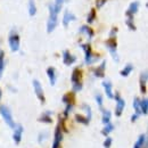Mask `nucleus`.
<instances>
[{"instance_id": "obj_24", "label": "nucleus", "mask_w": 148, "mask_h": 148, "mask_svg": "<svg viewBox=\"0 0 148 148\" xmlns=\"http://www.w3.org/2000/svg\"><path fill=\"white\" fill-rule=\"evenodd\" d=\"M113 130H114V125H113L112 123H107V124H105V128L103 129L101 133H103L104 136H107V134L111 133Z\"/></svg>"}, {"instance_id": "obj_36", "label": "nucleus", "mask_w": 148, "mask_h": 148, "mask_svg": "<svg viewBox=\"0 0 148 148\" xmlns=\"http://www.w3.org/2000/svg\"><path fill=\"white\" fill-rule=\"evenodd\" d=\"M138 117H139V115L134 114V115H132V117H131V121H132V122H134V121H136V120H137Z\"/></svg>"}, {"instance_id": "obj_14", "label": "nucleus", "mask_w": 148, "mask_h": 148, "mask_svg": "<svg viewBox=\"0 0 148 148\" xmlns=\"http://www.w3.org/2000/svg\"><path fill=\"white\" fill-rule=\"evenodd\" d=\"M103 86H104V88H105V92H106V96L112 99L114 96H113V91H112V83L110 81H104L103 82Z\"/></svg>"}, {"instance_id": "obj_15", "label": "nucleus", "mask_w": 148, "mask_h": 148, "mask_svg": "<svg viewBox=\"0 0 148 148\" xmlns=\"http://www.w3.org/2000/svg\"><path fill=\"white\" fill-rule=\"evenodd\" d=\"M145 145H146V134H141V136L138 138L137 143L134 144V147L133 148H143Z\"/></svg>"}, {"instance_id": "obj_35", "label": "nucleus", "mask_w": 148, "mask_h": 148, "mask_svg": "<svg viewBox=\"0 0 148 148\" xmlns=\"http://www.w3.org/2000/svg\"><path fill=\"white\" fill-rule=\"evenodd\" d=\"M105 1H106V0H98V1H97V3H98V5H97V7H101V6L104 5V2H105Z\"/></svg>"}, {"instance_id": "obj_22", "label": "nucleus", "mask_w": 148, "mask_h": 148, "mask_svg": "<svg viewBox=\"0 0 148 148\" xmlns=\"http://www.w3.org/2000/svg\"><path fill=\"white\" fill-rule=\"evenodd\" d=\"M64 2H65V0H55V3H53L54 5V8H55V12L57 14H59V12L62 10Z\"/></svg>"}, {"instance_id": "obj_37", "label": "nucleus", "mask_w": 148, "mask_h": 148, "mask_svg": "<svg viewBox=\"0 0 148 148\" xmlns=\"http://www.w3.org/2000/svg\"><path fill=\"white\" fill-rule=\"evenodd\" d=\"M0 98H1V90H0Z\"/></svg>"}, {"instance_id": "obj_12", "label": "nucleus", "mask_w": 148, "mask_h": 148, "mask_svg": "<svg viewBox=\"0 0 148 148\" xmlns=\"http://www.w3.org/2000/svg\"><path fill=\"white\" fill-rule=\"evenodd\" d=\"M105 66H106V62L104 60V62L100 64V66L95 70V75H96L97 77H104V75H105Z\"/></svg>"}, {"instance_id": "obj_16", "label": "nucleus", "mask_w": 148, "mask_h": 148, "mask_svg": "<svg viewBox=\"0 0 148 148\" xmlns=\"http://www.w3.org/2000/svg\"><path fill=\"white\" fill-rule=\"evenodd\" d=\"M146 83H147V72L141 73L140 77V86H141V92H146Z\"/></svg>"}, {"instance_id": "obj_31", "label": "nucleus", "mask_w": 148, "mask_h": 148, "mask_svg": "<svg viewBox=\"0 0 148 148\" xmlns=\"http://www.w3.org/2000/svg\"><path fill=\"white\" fill-rule=\"evenodd\" d=\"M96 101H97V104L101 107L103 106V97H101V95H97L96 96Z\"/></svg>"}, {"instance_id": "obj_10", "label": "nucleus", "mask_w": 148, "mask_h": 148, "mask_svg": "<svg viewBox=\"0 0 148 148\" xmlns=\"http://www.w3.org/2000/svg\"><path fill=\"white\" fill-rule=\"evenodd\" d=\"M63 60H64V64H65V65H71V64H73L74 62L76 60V57L73 55H71L67 50H65V51L63 53Z\"/></svg>"}, {"instance_id": "obj_25", "label": "nucleus", "mask_w": 148, "mask_h": 148, "mask_svg": "<svg viewBox=\"0 0 148 148\" xmlns=\"http://www.w3.org/2000/svg\"><path fill=\"white\" fill-rule=\"evenodd\" d=\"M111 115L112 114L110 111H104V113H103V119H101V121H103L104 124L110 123V121H111Z\"/></svg>"}, {"instance_id": "obj_1", "label": "nucleus", "mask_w": 148, "mask_h": 148, "mask_svg": "<svg viewBox=\"0 0 148 148\" xmlns=\"http://www.w3.org/2000/svg\"><path fill=\"white\" fill-rule=\"evenodd\" d=\"M57 16H58V14L55 12L54 5L50 3L49 5V18L47 22V32L48 33H51L56 29V26L58 24V17Z\"/></svg>"}, {"instance_id": "obj_9", "label": "nucleus", "mask_w": 148, "mask_h": 148, "mask_svg": "<svg viewBox=\"0 0 148 148\" xmlns=\"http://www.w3.org/2000/svg\"><path fill=\"white\" fill-rule=\"evenodd\" d=\"M75 19H76V17H75V15H74L73 13H71V12H69V10H65L64 17H63V25H64L65 27H67V25L70 24V22L75 21Z\"/></svg>"}, {"instance_id": "obj_29", "label": "nucleus", "mask_w": 148, "mask_h": 148, "mask_svg": "<svg viewBox=\"0 0 148 148\" xmlns=\"http://www.w3.org/2000/svg\"><path fill=\"white\" fill-rule=\"evenodd\" d=\"M127 24H128L130 30H136V26L133 24V16H129V18L127 21Z\"/></svg>"}, {"instance_id": "obj_13", "label": "nucleus", "mask_w": 148, "mask_h": 148, "mask_svg": "<svg viewBox=\"0 0 148 148\" xmlns=\"http://www.w3.org/2000/svg\"><path fill=\"white\" fill-rule=\"evenodd\" d=\"M47 74H48V77H49L50 84H51V86H55V83H56L55 69H54V67H48V69H47Z\"/></svg>"}, {"instance_id": "obj_4", "label": "nucleus", "mask_w": 148, "mask_h": 148, "mask_svg": "<svg viewBox=\"0 0 148 148\" xmlns=\"http://www.w3.org/2000/svg\"><path fill=\"white\" fill-rule=\"evenodd\" d=\"M32 83H33V89H34V92L37 95V97L40 99V101L45 103V95H43V89H42L41 83L38 80H33Z\"/></svg>"}, {"instance_id": "obj_7", "label": "nucleus", "mask_w": 148, "mask_h": 148, "mask_svg": "<svg viewBox=\"0 0 148 148\" xmlns=\"http://www.w3.org/2000/svg\"><path fill=\"white\" fill-rule=\"evenodd\" d=\"M62 139H63V133H62V130H60V125H57V128L55 130V138H54L53 148H59Z\"/></svg>"}, {"instance_id": "obj_20", "label": "nucleus", "mask_w": 148, "mask_h": 148, "mask_svg": "<svg viewBox=\"0 0 148 148\" xmlns=\"http://www.w3.org/2000/svg\"><path fill=\"white\" fill-rule=\"evenodd\" d=\"M80 32H81V33L87 34L89 38H92V36H93V31L89 27V26H88V25H83V26H81Z\"/></svg>"}, {"instance_id": "obj_33", "label": "nucleus", "mask_w": 148, "mask_h": 148, "mask_svg": "<svg viewBox=\"0 0 148 148\" xmlns=\"http://www.w3.org/2000/svg\"><path fill=\"white\" fill-rule=\"evenodd\" d=\"M73 89H74V91H80V90L82 89V84H81V82H79V83H74Z\"/></svg>"}, {"instance_id": "obj_2", "label": "nucleus", "mask_w": 148, "mask_h": 148, "mask_svg": "<svg viewBox=\"0 0 148 148\" xmlns=\"http://www.w3.org/2000/svg\"><path fill=\"white\" fill-rule=\"evenodd\" d=\"M0 114H1V116H2V119H3V121L6 122V124H7L9 128L14 129V128H15V122H14V120H13L10 110H9L7 106L2 105V106H0Z\"/></svg>"}, {"instance_id": "obj_23", "label": "nucleus", "mask_w": 148, "mask_h": 148, "mask_svg": "<svg viewBox=\"0 0 148 148\" xmlns=\"http://www.w3.org/2000/svg\"><path fill=\"white\" fill-rule=\"evenodd\" d=\"M133 108H134L137 115L141 114V111H140V99L139 98H134V100H133Z\"/></svg>"}, {"instance_id": "obj_5", "label": "nucleus", "mask_w": 148, "mask_h": 148, "mask_svg": "<svg viewBox=\"0 0 148 148\" xmlns=\"http://www.w3.org/2000/svg\"><path fill=\"white\" fill-rule=\"evenodd\" d=\"M115 99H116V106H115V115L116 116H121L122 112L124 111V107H125V101L119 96L116 95L115 96Z\"/></svg>"}, {"instance_id": "obj_6", "label": "nucleus", "mask_w": 148, "mask_h": 148, "mask_svg": "<svg viewBox=\"0 0 148 148\" xmlns=\"http://www.w3.org/2000/svg\"><path fill=\"white\" fill-rule=\"evenodd\" d=\"M23 131H24V129H23V127H22L21 124L15 125V128H14V133H13V139H14V141H15L16 145H18L19 143H21V140H22Z\"/></svg>"}, {"instance_id": "obj_21", "label": "nucleus", "mask_w": 148, "mask_h": 148, "mask_svg": "<svg viewBox=\"0 0 148 148\" xmlns=\"http://www.w3.org/2000/svg\"><path fill=\"white\" fill-rule=\"evenodd\" d=\"M132 71H133V66H132L131 64H128V65H127V66H125V67L120 72V74H121L122 76H128Z\"/></svg>"}, {"instance_id": "obj_28", "label": "nucleus", "mask_w": 148, "mask_h": 148, "mask_svg": "<svg viewBox=\"0 0 148 148\" xmlns=\"http://www.w3.org/2000/svg\"><path fill=\"white\" fill-rule=\"evenodd\" d=\"M75 120H76L77 122H80V123H83V124H88V123H89L88 119H84L82 115H76V116H75Z\"/></svg>"}, {"instance_id": "obj_27", "label": "nucleus", "mask_w": 148, "mask_h": 148, "mask_svg": "<svg viewBox=\"0 0 148 148\" xmlns=\"http://www.w3.org/2000/svg\"><path fill=\"white\" fill-rule=\"evenodd\" d=\"M51 113L50 112H46L43 115H42V117H40L39 119V121H42V122H47V123H50L51 122V117L49 116Z\"/></svg>"}, {"instance_id": "obj_26", "label": "nucleus", "mask_w": 148, "mask_h": 148, "mask_svg": "<svg viewBox=\"0 0 148 148\" xmlns=\"http://www.w3.org/2000/svg\"><path fill=\"white\" fill-rule=\"evenodd\" d=\"M3 70H5V54H3V51H1L0 53V79L2 76Z\"/></svg>"}, {"instance_id": "obj_18", "label": "nucleus", "mask_w": 148, "mask_h": 148, "mask_svg": "<svg viewBox=\"0 0 148 148\" xmlns=\"http://www.w3.org/2000/svg\"><path fill=\"white\" fill-rule=\"evenodd\" d=\"M140 111H141V114L144 115H147L148 112V100L146 98H144L143 100H140Z\"/></svg>"}, {"instance_id": "obj_8", "label": "nucleus", "mask_w": 148, "mask_h": 148, "mask_svg": "<svg viewBox=\"0 0 148 148\" xmlns=\"http://www.w3.org/2000/svg\"><path fill=\"white\" fill-rule=\"evenodd\" d=\"M82 48H83V50H84V53H86V64H92L93 60H95L96 58H93L90 45H82Z\"/></svg>"}, {"instance_id": "obj_32", "label": "nucleus", "mask_w": 148, "mask_h": 148, "mask_svg": "<svg viewBox=\"0 0 148 148\" xmlns=\"http://www.w3.org/2000/svg\"><path fill=\"white\" fill-rule=\"evenodd\" d=\"M112 145V138H106V140H105V143H104V147L105 148H110Z\"/></svg>"}, {"instance_id": "obj_17", "label": "nucleus", "mask_w": 148, "mask_h": 148, "mask_svg": "<svg viewBox=\"0 0 148 148\" xmlns=\"http://www.w3.org/2000/svg\"><path fill=\"white\" fill-rule=\"evenodd\" d=\"M72 82L74 83H79L80 82V80H81V72H80V70L79 69H74L73 73H72Z\"/></svg>"}, {"instance_id": "obj_3", "label": "nucleus", "mask_w": 148, "mask_h": 148, "mask_svg": "<svg viewBox=\"0 0 148 148\" xmlns=\"http://www.w3.org/2000/svg\"><path fill=\"white\" fill-rule=\"evenodd\" d=\"M8 42H9V47L12 49V51H17L19 49V36L16 32V30H12L9 33L8 38Z\"/></svg>"}, {"instance_id": "obj_34", "label": "nucleus", "mask_w": 148, "mask_h": 148, "mask_svg": "<svg viewBox=\"0 0 148 148\" xmlns=\"http://www.w3.org/2000/svg\"><path fill=\"white\" fill-rule=\"evenodd\" d=\"M67 106H66V110H65V116H67L69 115V112H71L72 110V104H66Z\"/></svg>"}, {"instance_id": "obj_30", "label": "nucleus", "mask_w": 148, "mask_h": 148, "mask_svg": "<svg viewBox=\"0 0 148 148\" xmlns=\"http://www.w3.org/2000/svg\"><path fill=\"white\" fill-rule=\"evenodd\" d=\"M95 16H96V13H95V9H92L91 12H90V14H89V16H88V23H92L93 19H95Z\"/></svg>"}, {"instance_id": "obj_19", "label": "nucleus", "mask_w": 148, "mask_h": 148, "mask_svg": "<svg viewBox=\"0 0 148 148\" xmlns=\"http://www.w3.org/2000/svg\"><path fill=\"white\" fill-rule=\"evenodd\" d=\"M37 13V6L34 3V0H29V14L30 16H34Z\"/></svg>"}, {"instance_id": "obj_11", "label": "nucleus", "mask_w": 148, "mask_h": 148, "mask_svg": "<svg viewBox=\"0 0 148 148\" xmlns=\"http://www.w3.org/2000/svg\"><path fill=\"white\" fill-rule=\"evenodd\" d=\"M138 9H139V2H138V1H134V2L130 3L129 8H128V10H127V16H128V17H129V16H133V15L138 12Z\"/></svg>"}]
</instances>
